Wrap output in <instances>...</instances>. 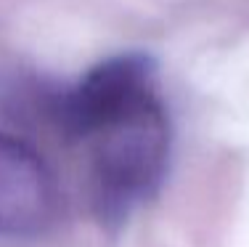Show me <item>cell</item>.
I'll list each match as a JSON object with an SVG mask.
<instances>
[{
    "instance_id": "obj_1",
    "label": "cell",
    "mask_w": 249,
    "mask_h": 247,
    "mask_svg": "<svg viewBox=\"0 0 249 247\" xmlns=\"http://www.w3.org/2000/svg\"><path fill=\"white\" fill-rule=\"evenodd\" d=\"M45 101L58 133L85 154L101 226H124L159 194L173 160V120L157 61L143 51L106 56Z\"/></svg>"
},
{
    "instance_id": "obj_2",
    "label": "cell",
    "mask_w": 249,
    "mask_h": 247,
    "mask_svg": "<svg viewBox=\"0 0 249 247\" xmlns=\"http://www.w3.org/2000/svg\"><path fill=\"white\" fill-rule=\"evenodd\" d=\"M56 215L58 186L53 170L29 144L0 133V237H40Z\"/></svg>"
}]
</instances>
